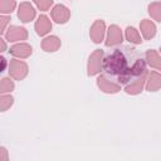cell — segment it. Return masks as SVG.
Returning <instances> with one entry per match:
<instances>
[{
  "mask_svg": "<svg viewBox=\"0 0 161 161\" xmlns=\"http://www.w3.org/2000/svg\"><path fill=\"white\" fill-rule=\"evenodd\" d=\"M103 70L107 74L117 77L119 83H127L133 77L132 65H128L126 55L119 49L113 50L103 59Z\"/></svg>",
  "mask_w": 161,
  "mask_h": 161,
  "instance_id": "6da1fadb",
  "label": "cell"
},
{
  "mask_svg": "<svg viewBox=\"0 0 161 161\" xmlns=\"http://www.w3.org/2000/svg\"><path fill=\"white\" fill-rule=\"evenodd\" d=\"M9 74L15 80H21L28 74V64L19 59H11L9 64Z\"/></svg>",
  "mask_w": 161,
  "mask_h": 161,
  "instance_id": "7a4b0ae2",
  "label": "cell"
},
{
  "mask_svg": "<svg viewBox=\"0 0 161 161\" xmlns=\"http://www.w3.org/2000/svg\"><path fill=\"white\" fill-rule=\"evenodd\" d=\"M88 75H94L103 69V52L101 49H96L89 59H88Z\"/></svg>",
  "mask_w": 161,
  "mask_h": 161,
  "instance_id": "3957f363",
  "label": "cell"
},
{
  "mask_svg": "<svg viewBox=\"0 0 161 161\" xmlns=\"http://www.w3.org/2000/svg\"><path fill=\"white\" fill-rule=\"evenodd\" d=\"M50 16H52V19H53L55 23H58V24H64V23H67V21L69 20V18H70V11L68 10L67 6L59 4V5H55V6L52 9Z\"/></svg>",
  "mask_w": 161,
  "mask_h": 161,
  "instance_id": "277c9868",
  "label": "cell"
},
{
  "mask_svg": "<svg viewBox=\"0 0 161 161\" xmlns=\"http://www.w3.org/2000/svg\"><path fill=\"white\" fill-rule=\"evenodd\" d=\"M5 38L9 42H19V40H25L28 38V31L25 28L11 25L6 31H5Z\"/></svg>",
  "mask_w": 161,
  "mask_h": 161,
  "instance_id": "5b68a950",
  "label": "cell"
},
{
  "mask_svg": "<svg viewBox=\"0 0 161 161\" xmlns=\"http://www.w3.org/2000/svg\"><path fill=\"white\" fill-rule=\"evenodd\" d=\"M97 86L101 91H103L104 93H117L121 91V84L109 80L107 77L104 75H99L97 78Z\"/></svg>",
  "mask_w": 161,
  "mask_h": 161,
  "instance_id": "8992f818",
  "label": "cell"
},
{
  "mask_svg": "<svg viewBox=\"0 0 161 161\" xmlns=\"http://www.w3.org/2000/svg\"><path fill=\"white\" fill-rule=\"evenodd\" d=\"M18 18L23 21V23H29L35 18V10L33 8V5L28 1H24L19 5V10H18Z\"/></svg>",
  "mask_w": 161,
  "mask_h": 161,
  "instance_id": "52a82bcc",
  "label": "cell"
},
{
  "mask_svg": "<svg viewBox=\"0 0 161 161\" xmlns=\"http://www.w3.org/2000/svg\"><path fill=\"white\" fill-rule=\"evenodd\" d=\"M123 42V35L122 30L117 25H111L107 31V39H106V45L112 47V45H118Z\"/></svg>",
  "mask_w": 161,
  "mask_h": 161,
  "instance_id": "ba28073f",
  "label": "cell"
},
{
  "mask_svg": "<svg viewBox=\"0 0 161 161\" xmlns=\"http://www.w3.org/2000/svg\"><path fill=\"white\" fill-rule=\"evenodd\" d=\"M104 33H106V24L103 20H96L93 23V25L91 26V39L94 43H101L104 38Z\"/></svg>",
  "mask_w": 161,
  "mask_h": 161,
  "instance_id": "9c48e42d",
  "label": "cell"
},
{
  "mask_svg": "<svg viewBox=\"0 0 161 161\" xmlns=\"http://www.w3.org/2000/svg\"><path fill=\"white\" fill-rule=\"evenodd\" d=\"M146 77H147V73L137 77L135 80H132L131 83H128L125 88V91L128 93V94H138L142 92L143 89V86L146 83Z\"/></svg>",
  "mask_w": 161,
  "mask_h": 161,
  "instance_id": "30bf717a",
  "label": "cell"
},
{
  "mask_svg": "<svg viewBox=\"0 0 161 161\" xmlns=\"http://www.w3.org/2000/svg\"><path fill=\"white\" fill-rule=\"evenodd\" d=\"M9 52H10V54H13L16 58L25 59L31 54V47L26 43H19V44L13 45Z\"/></svg>",
  "mask_w": 161,
  "mask_h": 161,
  "instance_id": "8fae6325",
  "label": "cell"
},
{
  "mask_svg": "<svg viewBox=\"0 0 161 161\" xmlns=\"http://www.w3.org/2000/svg\"><path fill=\"white\" fill-rule=\"evenodd\" d=\"M161 88V74L157 72H151L146 78V89L148 92H156Z\"/></svg>",
  "mask_w": 161,
  "mask_h": 161,
  "instance_id": "7c38bea8",
  "label": "cell"
},
{
  "mask_svg": "<svg viewBox=\"0 0 161 161\" xmlns=\"http://www.w3.org/2000/svg\"><path fill=\"white\" fill-rule=\"evenodd\" d=\"M50 29H52V23H50V20H49V18L45 16V15H40V16L38 18L36 23H35L36 34L40 35V36H43V35L48 34V33L50 31Z\"/></svg>",
  "mask_w": 161,
  "mask_h": 161,
  "instance_id": "4fadbf2b",
  "label": "cell"
},
{
  "mask_svg": "<svg viewBox=\"0 0 161 161\" xmlns=\"http://www.w3.org/2000/svg\"><path fill=\"white\" fill-rule=\"evenodd\" d=\"M140 29H141V33H142L143 38L147 39V40L153 38L155 34H156V25L148 19H143L140 23Z\"/></svg>",
  "mask_w": 161,
  "mask_h": 161,
  "instance_id": "5bb4252c",
  "label": "cell"
},
{
  "mask_svg": "<svg viewBox=\"0 0 161 161\" xmlns=\"http://www.w3.org/2000/svg\"><path fill=\"white\" fill-rule=\"evenodd\" d=\"M59 47H60V39L55 35L47 36L42 42V49L44 52H55L59 49Z\"/></svg>",
  "mask_w": 161,
  "mask_h": 161,
  "instance_id": "9a60e30c",
  "label": "cell"
},
{
  "mask_svg": "<svg viewBox=\"0 0 161 161\" xmlns=\"http://www.w3.org/2000/svg\"><path fill=\"white\" fill-rule=\"evenodd\" d=\"M146 60L152 68L161 72V57L158 55V53L156 50H153V49L147 50L146 52Z\"/></svg>",
  "mask_w": 161,
  "mask_h": 161,
  "instance_id": "2e32d148",
  "label": "cell"
},
{
  "mask_svg": "<svg viewBox=\"0 0 161 161\" xmlns=\"http://www.w3.org/2000/svg\"><path fill=\"white\" fill-rule=\"evenodd\" d=\"M126 39L132 44H141V42H142L141 40V35L132 26H127L126 28Z\"/></svg>",
  "mask_w": 161,
  "mask_h": 161,
  "instance_id": "e0dca14e",
  "label": "cell"
},
{
  "mask_svg": "<svg viewBox=\"0 0 161 161\" xmlns=\"http://www.w3.org/2000/svg\"><path fill=\"white\" fill-rule=\"evenodd\" d=\"M148 14L152 19L161 21V3H151L148 5Z\"/></svg>",
  "mask_w": 161,
  "mask_h": 161,
  "instance_id": "ac0fdd59",
  "label": "cell"
},
{
  "mask_svg": "<svg viewBox=\"0 0 161 161\" xmlns=\"http://www.w3.org/2000/svg\"><path fill=\"white\" fill-rule=\"evenodd\" d=\"M16 6L15 0H0V11L1 14H9L11 13Z\"/></svg>",
  "mask_w": 161,
  "mask_h": 161,
  "instance_id": "d6986e66",
  "label": "cell"
},
{
  "mask_svg": "<svg viewBox=\"0 0 161 161\" xmlns=\"http://www.w3.org/2000/svg\"><path fill=\"white\" fill-rule=\"evenodd\" d=\"M13 89H14V82L10 78H3L1 82H0V92H1V94L11 92Z\"/></svg>",
  "mask_w": 161,
  "mask_h": 161,
  "instance_id": "ffe728a7",
  "label": "cell"
},
{
  "mask_svg": "<svg viewBox=\"0 0 161 161\" xmlns=\"http://www.w3.org/2000/svg\"><path fill=\"white\" fill-rule=\"evenodd\" d=\"M14 103V98L11 96H6V94H1L0 97V109L1 112H5L8 108H10Z\"/></svg>",
  "mask_w": 161,
  "mask_h": 161,
  "instance_id": "44dd1931",
  "label": "cell"
},
{
  "mask_svg": "<svg viewBox=\"0 0 161 161\" xmlns=\"http://www.w3.org/2000/svg\"><path fill=\"white\" fill-rule=\"evenodd\" d=\"M34 3H35V5H36L40 10H43V11L49 10L50 6L53 5V0H34Z\"/></svg>",
  "mask_w": 161,
  "mask_h": 161,
  "instance_id": "7402d4cb",
  "label": "cell"
},
{
  "mask_svg": "<svg viewBox=\"0 0 161 161\" xmlns=\"http://www.w3.org/2000/svg\"><path fill=\"white\" fill-rule=\"evenodd\" d=\"M9 20H10V18L9 16H6L5 14H3L1 16H0V31H1V34H5V26H6V24L9 23Z\"/></svg>",
  "mask_w": 161,
  "mask_h": 161,
  "instance_id": "603a6c76",
  "label": "cell"
},
{
  "mask_svg": "<svg viewBox=\"0 0 161 161\" xmlns=\"http://www.w3.org/2000/svg\"><path fill=\"white\" fill-rule=\"evenodd\" d=\"M0 152L3 153V156L0 157V160H4V161H5V160H8V157H6V150H5L4 147H1V148H0Z\"/></svg>",
  "mask_w": 161,
  "mask_h": 161,
  "instance_id": "cb8c5ba5",
  "label": "cell"
},
{
  "mask_svg": "<svg viewBox=\"0 0 161 161\" xmlns=\"http://www.w3.org/2000/svg\"><path fill=\"white\" fill-rule=\"evenodd\" d=\"M1 69H0V72H3L4 69H5V67H6V59L4 58V57H1Z\"/></svg>",
  "mask_w": 161,
  "mask_h": 161,
  "instance_id": "d4e9b609",
  "label": "cell"
},
{
  "mask_svg": "<svg viewBox=\"0 0 161 161\" xmlns=\"http://www.w3.org/2000/svg\"><path fill=\"white\" fill-rule=\"evenodd\" d=\"M0 42H1V52H4L5 48H6V45H5V40H4V39H0Z\"/></svg>",
  "mask_w": 161,
  "mask_h": 161,
  "instance_id": "484cf974",
  "label": "cell"
},
{
  "mask_svg": "<svg viewBox=\"0 0 161 161\" xmlns=\"http://www.w3.org/2000/svg\"><path fill=\"white\" fill-rule=\"evenodd\" d=\"M160 52H161V48H160Z\"/></svg>",
  "mask_w": 161,
  "mask_h": 161,
  "instance_id": "4316f807",
  "label": "cell"
}]
</instances>
